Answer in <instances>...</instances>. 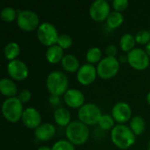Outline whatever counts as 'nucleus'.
<instances>
[{"mask_svg":"<svg viewBox=\"0 0 150 150\" xmlns=\"http://www.w3.org/2000/svg\"><path fill=\"white\" fill-rule=\"evenodd\" d=\"M135 42H136L135 37L133 34L125 33L121 36V38L120 40V46L123 51L129 53L131 50H133L134 48Z\"/></svg>","mask_w":150,"mask_h":150,"instance_id":"4be33fe9","label":"nucleus"},{"mask_svg":"<svg viewBox=\"0 0 150 150\" xmlns=\"http://www.w3.org/2000/svg\"><path fill=\"white\" fill-rule=\"evenodd\" d=\"M111 12V7L106 0H95L91 3L89 13L92 19L95 21H104L105 20Z\"/></svg>","mask_w":150,"mask_h":150,"instance_id":"9d476101","label":"nucleus"},{"mask_svg":"<svg viewBox=\"0 0 150 150\" xmlns=\"http://www.w3.org/2000/svg\"><path fill=\"white\" fill-rule=\"evenodd\" d=\"M68 141L74 145H82L85 143L90 136V130L87 125L80 120L71 121L65 129Z\"/></svg>","mask_w":150,"mask_h":150,"instance_id":"f03ea898","label":"nucleus"},{"mask_svg":"<svg viewBox=\"0 0 150 150\" xmlns=\"http://www.w3.org/2000/svg\"><path fill=\"white\" fill-rule=\"evenodd\" d=\"M149 32H150V28H149Z\"/></svg>","mask_w":150,"mask_h":150,"instance_id":"58836bf2","label":"nucleus"},{"mask_svg":"<svg viewBox=\"0 0 150 150\" xmlns=\"http://www.w3.org/2000/svg\"><path fill=\"white\" fill-rule=\"evenodd\" d=\"M112 116L120 124L125 123L132 117V109L126 102H118L112 109Z\"/></svg>","mask_w":150,"mask_h":150,"instance_id":"ddd939ff","label":"nucleus"},{"mask_svg":"<svg viewBox=\"0 0 150 150\" xmlns=\"http://www.w3.org/2000/svg\"><path fill=\"white\" fill-rule=\"evenodd\" d=\"M38 150H52V148H49L47 146H41L38 149Z\"/></svg>","mask_w":150,"mask_h":150,"instance_id":"c9c22d12","label":"nucleus"},{"mask_svg":"<svg viewBox=\"0 0 150 150\" xmlns=\"http://www.w3.org/2000/svg\"><path fill=\"white\" fill-rule=\"evenodd\" d=\"M72 44H73V40L69 34L62 33L59 35L57 45L60 46L62 49H66V48L70 47L72 46Z\"/></svg>","mask_w":150,"mask_h":150,"instance_id":"c85d7f7f","label":"nucleus"},{"mask_svg":"<svg viewBox=\"0 0 150 150\" xmlns=\"http://www.w3.org/2000/svg\"><path fill=\"white\" fill-rule=\"evenodd\" d=\"M147 101H148V103L150 105V91L148 93V95H147Z\"/></svg>","mask_w":150,"mask_h":150,"instance_id":"e433bc0d","label":"nucleus"},{"mask_svg":"<svg viewBox=\"0 0 150 150\" xmlns=\"http://www.w3.org/2000/svg\"><path fill=\"white\" fill-rule=\"evenodd\" d=\"M20 54V46L17 42L11 41L4 47V54L6 59L11 61L16 60Z\"/></svg>","mask_w":150,"mask_h":150,"instance_id":"412c9836","label":"nucleus"},{"mask_svg":"<svg viewBox=\"0 0 150 150\" xmlns=\"http://www.w3.org/2000/svg\"><path fill=\"white\" fill-rule=\"evenodd\" d=\"M63 56H64L63 49L57 44L48 47L46 51V58L47 62L53 64L62 62Z\"/></svg>","mask_w":150,"mask_h":150,"instance_id":"6ab92c4d","label":"nucleus"},{"mask_svg":"<svg viewBox=\"0 0 150 150\" xmlns=\"http://www.w3.org/2000/svg\"><path fill=\"white\" fill-rule=\"evenodd\" d=\"M31 97H32V94H31V91L29 90H23L19 92L18 96V98L21 101V103H26L28 102L30 99H31Z\"/></svg>","mask_w":150,"mask_h":150,"instance_id":"2f4dec72","label":"nucleus"},{"mask_svg":"<svg viewBox=\"0 0 150 150\" xmlns=\"http://www.w3.org/2000/svg\"><path fill=\"white\" fill-rule=\"evenodd\" d=\"M59 35L56 27L49 22H43L37 28L38 40L41 44L47 47L57 44Z\"/></svg>","mask_w":150,"mask_h":150,"instance_id":"423d86ee","label":"nucleus"},{"mask_svg":"<svg viewBox=\"0 0 150 150\" xmlns=\"http://www.w3.org/2000/svg\"><path fill=\"white\" fill-rule=\"evenodd\" d=\"M54 120L58 126L66 127L71 122V114L68 109L59 107L54 112Z\"/></svg>","mask_w":150,"mask_h":150,"instance_id":"a211bd4d","label":"nucleus"},{"mask_svg":"<svg viewBox=\"0 0 150 150\" xmlns=\"http://www.w3.org/2000/svg\"><path fill=\"white\" fill-rule=\"evenodd\" d=\"M148 149L150 150V140L149 142V144H148Z\"/></svg>","mask_w":150,"mask_h":150,"instance_id":"4c0bfd02","label":"nucleus"},{"mask_svg":"<svg viewBox=\"0 0 150 150\" xmlns=\"http://www.w3.org/2000/svg\"><path fill=\"white\" fill-rule=\"evenodd\" d=\"M65 104L71 108H80L84 105V95L77 89H69L63 95Z\"/></svg>","mask_w":150,"mask_h":150,"instance_id":"2eb2a0df","label":"nucleus"},{"mask_svg":"<svg viewBox=\"0 0 150 150\" xmlns=\"http://www.w3.org/2000/svg\"><path fill=\"white\" fill-rule=\"evenodd\" d=\"M128 6V1L127 0H113L112 1V7L114 8V11H121L127 8Z\"/></svg>","mask_w":150,"mask_h":150,"instance_id":"7c9ffc66","label":"nucleus"},{"mask_svg":"<svg viewBox=\"0 0 150 150\" xmlns=\"http://www.w3.org/2000/svg\"><path fill=\"white\" fill-rule=\"evenodd\" d=\"M127 62L131 67L138 70H143L149 65V56L145 50L136 47L127 53Z\"/></svg>","mask_w":150,"mask_h":150,"instance_id":"1a4fd4ad","label":"nucleus"},{"mask_svg":"<svg viewBox=\"0 0 150 150\" xmlns=\"http://www.w3.org/2000/svg\"><path fill=\"white\" fill-rule=\"evenodd\" d=\"M0 16H1V18L4 21H5V22H11V21H13L18 17V14H17L16 10L13 7L6 6V7L3 8L1 10Z\"/></svg>","mask_w":150,"mask_h":150,"instance_id":"a878e982","label":"nucleus"},{"mask_svg":"<svg viewBox=\"0 0 150 150\" xmlns=\"http://www.w3.org/2000/svg\"><path fill=\"white\" fill-rule=\"evenodd\" d=\"M102 51L98 47H92L88 49L86 53V60L89 63L93 64L99 62L102 59Z\"/></svg>","mask_w":150,"mask_h":150,"instance_id":"393cba45","label":"nucleus"},{"mask_svg":"<svg viewBox=\"0 0 150 150\" xmlns=\"http://www.w3.org/2000/svg\"><path fill=\"white\" fill-rule=\"evenodd\" d=\"M61 62L62 68L68 72H77L80 69V63L78 59L71 54H65Z\"/></svg>","mask_w":150,"mask_h":150,"instance_id":"aec40b11","label":"nucleus"},{"mask_svg":"<svg viewBox=\"0 0 150 150\" xmlns=\"http://www.w3.org/2000/svg\"><path fill=\"white\" fill-rule=\"evenodd\" d=\"M40 18L38 14L32 10L20 11L18 13L17 24L18 27L25 32L33 31L35 28L39 27Z\"/></svg>","mask_w":150,"mask_h":150,"instance_id":"6e6552de","label":"nucleus"},{"mask_svg":"<svg viewBox=\"0 0 150 150\" xmlns=\"http://www.w3.org/2000/svg\"><path fill=\"white\" fill-rule=\"evenodd\" d=\"M135 40L139 44H148L150 41V32L149 30L142 29L140 30L135 34Z\"/></svg>","mask_w":150,"mask_h":150,"instance_id":"c756f323","label":"nucleus"},{"mask_svg":"<svg viewBox=\"0 0 150 150\" xmlns=\"http://www.w3.org/2000/svg\"><path fill=\"white\" fill-rule=\"evenodd\" d=\"M56 133L55 127L51 123H42L34 129V136L38 141L47 142L51 140Z\"/></svg>","mask_w":150,"mask_h":150,"instance_id":"dca6fc26","label":"nucleus"},{"mask_svg":"<svg viewBox=\"0 0 150 150\" xmlns=\"http://www.w3.org/2000/svg\"><path fill=\"white\" fill-rule=\"evenodd\" d=\"M117 53H118V49H117L115 45H109L106 47V54H107V56L115 57Z\"/></svg>","mask_w":150,"mask_h":150,"instance_id":"473e14b6","label":"nucleus"},{"mask_svg":"<svg viewBox=\"0 0 150 150\" xmlns=\"http://www.w3.org/2000/svg\"><path fill=\"white\" fill-rule=\"evenodd\" d=\"M52 150H76L74 144L68 140H59L52 147Z\"/></svg>","mask_w":150,"mask_h":150,"instance_id":"cd10ccee","label":"nucleus"},{"mask_svg":"<svg viewBox=\"0 0 150 150\" xmlns=\"http://www.w3.org/2000/svg\"><path fill=\"white\" fill-rule=\"evenodd\" d=\"M21 120L26 127L36 129L41 124V115L34 107H27L23 112Z\"/></svg>","mask_w":150,"mask_h":150,"instance_id":"4468645a","label":"nucleus"},{"mask_svg":"<svg viewBox=\"0 0 150 150\" xmlns=\"http://www.w3.org/2000/svg\"><path fill=\"white\" fill-rule=\"evenodd\" d=\"M123 21H124V17L122 13L117 11H111L108 18H106V24L112 29H115L119 27L123 23Z\"/></svg>","mask_w":150,"mask_h":150,"instance_id":"b1692460","label":"nucleus"},{"mask_svg":"<svg viewBox=\"0 0 150 150\" xmlns=\"http://www.w3.org/2000/svg\"><path fill=\"white\" fill-rule=\"evenodd\" d=\"M7 72L9 76L18 81L25 79L28 76L29 69L27 65L21 60H13L11 61L7 65Z\"/></svg>","mask_w":150,"mask_h":150,"instance_id":"9b49d317","label":"nucleus"},{"mask_svg":"<svg viewBox=\"0 0 150 150\" xmlns=\"http://www.w3.org/2000/svg\"><path fill=\"white\" fill-rule=\"evenodd\" d=\"M0 91L1 93L9 98H13L17 94L18 87L14 81H12L10 78L4 77L0 80Z\"/></svg>","mask_w":150,"mask_h":150,"instance_id":"f3484780","label":"nucleus"},{"mask_svg":"<svg viewBox=\"0 0 150 150\" xmlns=\"http://www.w3.org/2000/svg\"><path fill=\"white\" fill-rule=\"evenodd\" d=\"M146 53L148 54V55L150 57V41L146 45V48H145Z\"/></svg>","mask_w":150,"mask_h":150,"instance_id":"f704fd0d","label":"nucleus"},{"mask_svg":"<svg viewBox=\"0 0 150 150\" xmlns=\"http://www.w3.org/2000/svg\"><path fill=\"white\" fill-rule=\"evenodd\" d=\"M97 75V68H95L93 64L85 63L82 65L78 69L76 73V77L80 83L83 85H89L95 81Z\"/></svg>","mask_w":150,"mask_h":150,"instance_id":"f8f14e48","label":"nucleus"},{"mask_svg":"<svg viewBox=\"0 0 150 150\" xmlns=\"http://www.w3.org/2000/svg\"><path fill=\"white\" fill-rule=\"evenodd\" d=\"M146 122L142 116H134L131 119L130 121V128L134 132L135 135H140L145 130Z\"/></svg>","mask_w":150,"mask_h":150,"instance_id":"5701e85b","label":"nucleus"},{"mask_svg":"<svg viewBox=\"0 0 150 150\" xmlns=\"http://www.w3.org/2000/svg\"><path fill=\"white\" fill-rule=\"evenodd\" d=\"M49 103L53 105H56L60 103V97L55 95H51L49 98Z\"/></svg>","mask_w":150,"mask_h":150,"instance_id":"72a5a7b5","label":"nucleus"},{"mask_svg":"<svg viewBox=\"0 0 150 150\" xmlns=\"http://www.w3.org/2000/svg\"><path fill=\"white\" fill-rule=\"evenodd\" d=\"M46 85L51 95L60 97L69 90V79L62 71L54 70L47 76Z\"/></svg>","mask_w":150,"mask_h":150,"instance_id":"7ed1b4c3","label":"nucleus"},{"mask_svg":"<svg viewBox=\"0 0 150 150\" xmlns=\"http://www.w3.org/2000/svg\"><path fill=\"white\" fill-rule=\"evenodd\" d=\"M120 70V62L116 57L105 56L98 64V75L103 79L113 77Z\"/></svg>","mask_w":150,"mask_h":150,"instance_id":"0eeeda50","label":"nucleus"},{"mask_svg":"<svg viewBox=\"0 0 150 150\" xmlns=\"http://www.w3.org/2000/svg\"><path fill=\"white\" fill-rule=\"evenodd\" d=\"M23 112L22 103L16 97L6 98L2 104V113L5 120L11 123L18 122L22 118Z\"/></svg>","mask_w":150,"mask_h":150,"instance_id":"20e7f679","label":"nucleus"},{"mask_svg":"<svg viewBox=\"0 0 150 150\" xmlns=\"http://www.w3.org/2000/svg\"><path fill=\"white\" fill-rule=\"evenodd\" d=\"M135 134L129 127L123 124L116 125L111 132L113 144L120 149H127L135 142Z\"/></svg>","mask_w":150,"mask_h":150,"instance_id":"f257e3e1","label":"nucleus"},{"mask_svg":"<svg viewBox=\"0 0 150 150\" xmlns=\"http://www.w3.org/2000/svg\"><path fill=\"white\" fill-rule=\"evenodd\" d=\"M98 125L100 128L104 130H110L112 129L114 126V119L112 115L110 114H103L99 120Z\"/></svg>","mask_w":150,"mask_h":150,"instance_id":"bb28decb","label":"nucleus"},{"mask_svg":"<svg viewBox=\"0 0 150 150\" xmlns=\"http://www.w3.org/2000/svg\"><path fill=\"white\" fill-rule=\"evenodd\" d=\"M101 109L93 103H87L81 106L78 110L77 116L81 122L87 126H93L98 124L102 116Z\"/></svg>","mask_w":150,"mask_h":150,"instance_id":"39448f33","label":"nucleus"}]
</instances>
